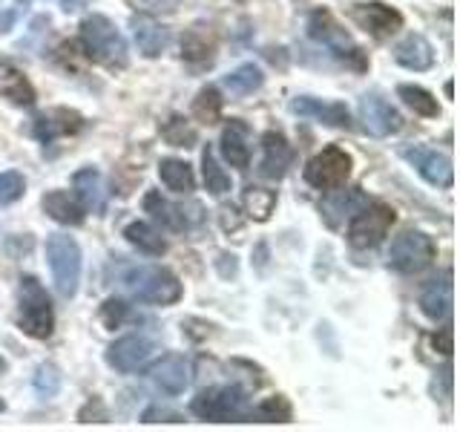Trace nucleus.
Wrapping results in <instances>:
<instances>
[{
    "label": "nucleus",
    "instance_id": "f257e3e1",
    "mask_svg": "<svg viewBox=\"0 0 460 432\" xmlns=\"http://www.w3.org/2000/svg\"><path fill=\"white\" fill-rule=\"evenodd\" d=\"M81 47L86 58L107 69H124L129 64L127 40L104 14H90L81 23Z\"/></svg>",
    "mask_w": 460,
    "mask_h": 432
},
{
    "label": "nucleus",
    "instance_id": "f03ea898",
    "mask_svg": "<svg viewBox=\"0 0 460 432\" xmlns=\"http://www.w3.org/2000/svg\"><path fill=\"white\" fill-rule=\"evenodd\" d=\"M121 283L129 297L138 302H150V306H172L184 294L181 280L162 266H133Z\"/></svg>",
    "mask_w": 460,
    "mask_h": 432
},
{
    "label": "nucleus",
    "instance_id": "7ed1b4c3",
    "mask_svg": "<svg viewBox=\"0 0 460 432\" xmlns=\"http://www.w3.org/2000/svg\"><path fill=\"white\" fill-rule=\"evenodd\" d=\"M308 35H311V40H316L320 47H325L331 55L337 58L340 64H345L349 69H354V72H366L368 69L366 52L357 47V43L351 40V35L345 32V29L340 26V21L328 9L311 12V18H308Z\"/></svg>",
    "mask_w": 460,
    "mask_h": 432
},
{
    "label": "nucleus",
    "instance_id": "20e7f679",
    "mask_svg": "<svg viewBox=\"0 0 460 432\" xmlns=\"http://www.w3.org/2000/svg\"><path fill=\"white\" fill-rule=\"evenodd\" d=\"M190 412L210 424H244L251 415V398L239 386H213L190 400Z\"/></svg>",
    "mask_w": 460,
    "mask_h": 432
},
{
    "label": "nucleus",
    "instance_id": "39448f33",
    "mask_svg": "<svg viewBox=\"0 0 460 432\" xmlns=\"http://www.w3.org/2000/svg\"><path fill=\"white\" fill-rule=\"evenodd\" d=\"M18 326L23 335L35 340H47L55 331V311L52 300L35 277H21V306H18Z\"/></svg>",
    "mask_w": 460,
    "mask_h": 432
},
{
    "label": "nucleus",
    "instance_id": "423d86ee",
    "mask_svg": "<svg viewBox=\"0 0 460 432\" xmlns=\"http://www.w3.org/2000/svg\"><path fill=\"white\" fill-rule=\"evenodd\" d=\"M47 259L52 268V283L61 297H75L81 283V248L66 234H52L47 239Z\"/></svg>",
    "mask_w": 460,
    "mask_h": 432
},
{
    "label": "nucleus",
    "instance_id": "0eeeda50",
    "mask_svg": "<svg viewBox=\"0 0 460 432\" xmlns=\"http://www.w3.org/2000/svg\"><path fill=\"white\" fill-rule=\"evenodd\" d=\"M435 242L423 230H402L388 248V266L400 274H420L435 263Z\"/></svg>",
    "mask_w": 460,
    "mask_h": 432
},
{
    "label": "nucleus",
    "instance_id": "6e6552de",
    "mask_svg": "<svg viewBox=\"0 0 460 432\" xmlns=\"http://www.w3.org/2000/svg\"><path fill=\"white\" fill-rule=\"evenodd\" d=\"M394 220H397V213L392 205H385V202H368L366 208H359L351 216L349 242L354 248H374V245H380L388 237Z\"/></svg>",
    "mask_w": 460,
    "mask_h": 432
},
{
    "label": "nucleus",
    "instance_id": "1a4fd4ad",
    "mask_svg": "<svg viewBox=\"0 0 460 432\" xmlns=\"http://www.w3.org/2000/svg\"><path fill=\"white\" fill-rule=\"evenodd\" d=\"M351 167H354L351 156L342 148H337V144H328L325 150H320L305 165V182L314 184L316 191H334V187H342L349 182Z\"/></svg>",
    "mask_w": 460,
    "mask_h": 432
},
{
    "label": "nucleus",
    "instance_id": "9d476101",
    "mask_svg": "<svg viewBox=\"0 0 460 432\" xmlns=\"http://www.w3.org/2000/svg\"><path fill=\"white\" fill-rule=\"evenodd\" d=\"M359 122H363L366 133L377 139L394 136L402 130V115L397 112L392 101H385L380 93H366L359 98Z\"/></svg>",
    "mask_w": 460,
    "mask_h": 432
},
{
    "label": "nucleus",
    "instance_id": "9b49d317",
    "mask_svg": "<svg viewBox=\"0 0 460 432\" xmlns=\"http://www.w3.org/2000/svg\"><path fill=\"white\" fill-rule=\"evenodd\" d=\"M351 21L377 40L392 38L402 29V14L388 4H354Z\"/></svg>",
    "mask_w": 460,
    "mask_h": 432
},
{
    "label": "nucleus",
    "instance_id": "f8f14e48",
    "mask_svg": "<svg viewBox=\"0 0 460 432\" xmlns=\"http://www.w3.org/2000/svg\"><path fill=\"white\" fill-rule=\"evenodd\" d=\"M400 156L406 158L429 184H435V187L455 184V167H452V158L446 153L429 150V148H402Z\"/></svg>",
    "mask_w": 460,
    "mask_h": 432
},
{
    "label": "nucleus",
    "instance_id": "ddd939ff",
    "mask_svg": "<svg viewBox=\"0 0 460 432\" xmlns=\"http://www.w3.org/2000/svg\"><path fill=\"white\" fill-rule=\"evenodd\" d=\"M153 352H155V343L147 335H127V338H119L107 349V364L115 372L129 374L147 364Z\"/></svg>",
    "mask_w": 460,
    "mask_h": 432
},
{
    "label": "nucleus",
    "instance_id": "4468645a",
    "mask_svg": "<svg viewBox=\"0 0 460 432\" xmlns=\"http://www.w3.org/2000/svg\"><path fill=\"white\" fill-rule=\"evenodd\" d=\"M366 205H368V196L363 187H345V191L334 187V194L320 202V213L328 222V228H342L359 208H366Z\"/></svg>",
    "mask_w": 460,
    "mask_h": 432
},
{
    "label": "nucleus",
    "instance_id": "2eb2a0df",
    "mask_svg": "<svg viewBox=\"0 0 460 432\" xmlns=\"http://www.w3.org/2000/svg\"><path fill=\"white\" fill-rule=\"evenodd\" d=\"M291 162H294V150H291V144H288V139L282 133H277V130H268V133L262 136V162H259V176L277 182L288 173Z\"/></svg>",
    "mask_w": 460,
    "mask_h": 432
},
{
    "label": "nucleus",
    "instance_id": "dca6fc26",
    "mask_svg": "<svg viewBox=\"0 0 460 432\" xmlns=\"http://www.w3.org/2000/svg\"><path fill=\"white\" fill-rule=\"evenodd\" d=\"M150 381L167 395H181L190 383V364L184 355H164L158 364L150 366Z\"/></svg>",
    "mask_w": 460,
    "mask_h": 432
},
{
    "label": "nucleus",
    "instance_id": "f3484780",
    "mask_svg": "<svg viewBox=\"0 0 460 432\" xmlns=\"http://www.w3.org/2000/svg\"><path fill=\"white\" fill-rule=\"evenodd\" d=\"M129 29H133V38H136L138 52L144 58H158L167 50L170 32H167V26H162L153 18V14H147V12L133 14V18H129Z\"/></svg>",
    "mask_w": 460,
    "mask_h": 432
},
{
    "label": "nucleus",
    "instance_id": "a211bd4d",
    "mask_svg": "<svg viewBox=\"0 0 460 432\" xmlns=\"http://www.w3.org/2000/svg\"><path fill=\"white\" fill-rule=\"evenodd\" d=\"M291 112L305 115V119H316L325 127H337V130L351 127V112L345 104H340V101H331V104H325V101H320V98L299 95V98L291 101Z\"/></svg>",
    "mask_w": 460,
    "mask_h": 432
},
{
    "label": "nucleus",
    "instance_id": "6ab92c4d",
    "mask_svg": "<svg viewBox=\"0 0 460 432\" xmlns=\"http://www.w3.org/2000/svg\"><path fill=\"white\" fill-rule=\"evenodd\" d=\"M420 309L429 320L443 323L452 314V271H443L438 280H431L420 294Z\"/></svg>",
    "mask_w": 460,
    "mask_h": 432
},
{
    "label": "nucleus",
    "instance_id": "aec40b11",
    "mask_svg": "<svg viewBox=\"0 0 460 432\" xmlns=\"http://www.w3.org/2000/svg\"><path fill=\"white\" fill-rule=\"evenodd\" d=\"M75 184V199L86 213H104L107 211V191H104V179L95 167H84L72 176Z\"/></svg>",
    "mask_w": 460,
    "mask_h": 432
},
{
    "label": "nucleus",
    "instance_id": "412c9836",
    "mask_svg": "<svg viewBox=\"0 0 460 432\" xmlns=\"http://www.w3.org/2000/svg\"><path fill=\"white\" fill-rule=\"evenodd\" d=\"M222 156L230 167L236 170H248L251 167V144H248V124H242L239 119L227 122V127L222 130Z\"/></svg>",
    "mask_w": 460,
    "mask_h": 432
},
{
    "label": "nucleus",
    "instance_id": "4be33fe9",
    "mask_svg": "<svg viewBox=\"0 0 460 432\" xmlns=\"http://www.w3.org/2000/svg\"><path fill=\"white\" fill-rule=\"evenodd\" d=\"M84 127V119L78 112L72 110H49V112H40L35 119V136L43 144H52L55 139L69 136V133H78Z\"/></svg>",
    "mask_w": 460,
    "mask_h": 432
},
{
    "label": "nucleus",
    "instance_id": "5701e85b",
    "mask_svg": "<svg viewBox=\"0 0 460 432\" xmlns=\"http://www.w3.org/2000/svg\"><path fill=\"white\" fill-rule=\"evenodd\" d=\"M0 95L12 101L14 107H32L38 98L32 81L23 76V69H18L9 61L0 64Z\"/></svg>",
    "mask_w": 460,
    "mask_h": 432
},
{
    "label": "nucleus",
    "instance_id": "b1692460",
    "mask_svg": "<svg viewBox=\"0 0 460 432\" xmlns=\"http://www.w3.org/2000/svg\"><path fill=\"white\" fill-rule=\"evenodd\" d=\"M394 61L406 69H414V72H423L435 64V47L423 38V35H409L397 43L394 50Z\"/></svg>",
    "mask_w": 460,
    "mask_h": 432
},
{
    "label": "nucleus",
    "instance_id": "393cba45",
    "mask_svg": "<svg viewBox=\"0 0 460 432\" xmlns=\"http://www.w3.org/2000/svg\"><path fill=\"white\" fill-rule=\"evenodd\" d=\"M144 211L153 213V220L162 222L170 230H187L193 225V220L187 216V211L181 205H172V202H167L158 191H150L144 196Z\"/></svg>",
    "mask_w": 460,
    "mask_h": 432
},
{
    "label": "nucleus",
    "instance_id": "a878e982",
    "mask_svg": "<svg viewBox=\"0 0 460 432\" xmlns=\"http://www.w3.org/2000/svg\"><path fill=\"white\" fill-rule=\"evenodd\" d=\"M40 205L55 222H61V225H81L86 216V211L78 205V199L69 196L66 191H49L40 199Z\"/></svg>",
    "mask_w": 460,
    "mask_h": 432
},
{
    "label": "nucleus",
    "instance_id": "bb28decb",
    "mask_svg": "<svg viewBox=\"0 0 460 432\" xmlns=\"http://www.w3.org/2000/svg\"><path fill=\"white\" fill-rule=\"evenodd\" d=\"M124 237H127V242L129 245H136L138 251H144V254H150V256H162L164 251H167V242H164V237L158 234V230L150 225V222H129L127 228H124Z\"/></svg>",
    "mask_w": 460,
    "mask_h": 432
},
{
    "label": "nucleus",
    "instance_id": "cd10ccee",
    "mask_svg": "<svg viewBox=\"0 0 460 432\" xmlns=\"http://www.w3.org/2000/svg\"><path fill=\"white\" fill-rule=\"evenodd\" d=\"M158 176L162 182L170 187V191L176 194H193L196 191V176H193V167L181 162V158H164L162 165H158Z\"/></svg>",
    "mask_w": 460,
    "mask_h": 432
},
{
    "label": "nucleus",
    "instance_id": "c85d7f7f",
    "mask_svg": "<svg viewBox=\"0 0 460 432\" xmlns=\"http://www.w3.org/2000/svg\"><path fill=\"white\" fill-rule=\"evenodd\" d=\"M397 98L406 104L414 115H423V119H438L440 115V104L438 98L431 95L429 90H423V86L417 84H400L397 86Z\"/></svg>",
    "mask_w": 460,
    "mask_h": 432
},
{
    "label": "nucleus",
    "instance_id": "c756f323",
    "mask_svg": "<svg viewBox=\"0 0 460 432\" xmlns=\"http://www.w3.org/2000/svg\"><path fill=\"white\" fill-rule=\"evenodd\" d=\"M262 84H265V76H262V69H259L256 64H242L239 69H234L230 76L222 78V86L230 95H236V98H244V95L256 93Z\"/></svg>",
    "mask_w": 460,
    "mask_h": 432
},
{
    "label": "nucleus",
    "instance_id": "7c9ffc66",
    "mask_svg": "<svg viewBox=\"0 0 460 432\" xmlns=\"http://www.w3.org/2000/svg\"><path fill=\"white\" fill-rule=\"evenodd\" d=\"M242 205L248 211L251 220L256 222H268L273 208H277V191H268V187H256V184H248L242 194Z\"/></svg>",
    "mask_w": 460,
    "mask_h": 432
},
{
    "label": "nucleus",
    "instance_id": "2f4dec72",
    "mask_svg": "<svg viewBox=\"0 0 460 432\" xmlns=\"http://www.w3.org/2000/svg\"><path fill=\"white\" fill-rule=\"evenodd\" d=\"M213 50L216 43L205 35V29L196 26L181 38V58L190 64H210L213 61Z\"/></svg>",
    "mask_w": 460,
    "mask_h": 432
},
{
    "label": "nucleus",
    "instance_id": "473e14b6",
    "mask_svg": "<svg viewBox=\"0 0 460 432\" xmlns=\"http://www.w3.org/2000/svg\"><path fill=\"white\" fill-rule=\"evenodd\" d=\"M291 403H288L282 395L277 398H265L262 403H256V407H251V415L248 421H256V424H288L291 421Z\"/></svg>",
    "mask_w": 460,
    "mask_h": 432
},
{
    "label": "nucleus",
    "instance_id": "72a5a7b5",
    "mask_svg": "<svg viewBox=\"0 0 460 432\" xmlns=\"http://www.w3.org/2000/svg\"><path fill=\"white\" fill-rule=\"evenodd\" d=\"M201 176H205L208 194H213V196H225V194L230 191V176L222 170V165L216 162V153H213L210 144L205 148V153H201Z\"/></svg>",
    "mask_w": 460,
    "mask_h": 432
},
{
    "label": "nucleus",
    "instance_id": "f704fd0d",
    "mask_svg": "<svg viewBox=\"0 0 460 432\" xmlns=\"http://www.w3.org/2000/svg\"><path fill=\"white\" fill-rule=\"evenodd\" d=\"M193 115L201 124H216L222 119V95L216 86H205L193 101Z\"/></svg>",
    "mask_w": 460,
    "mask_h": 432
},
{
    "label": "nucleus",
    "instance_id": "c9c22d12",
    "mask_svg": "<svg viewBox=\"0 0 460 432\" xmlns=\"http://www.w3.org/2000/svg\"><path fill=\"white\" fill-rule=\"evenodd\" d=\"M32 386L40 398H55L58 389H61V372L55 364H40L32 374Z\"/></svg>",
    "mask_w": 460,
    "mask_h": 432
},
{
    "label": "nucleus",
    "instance_id": "e433bc0d",
    "mask_svg": "<svg viewBox=\"0 0 460 432\" xmlns=\"http://www.w3.org/2000/svg\"><path fill=\"white\" fill-rule=\"evenodd\" d=\"M162 133L172 148H193V141H196V130L187 127L184 119H179V115H172V119L164 124Z\"/></svg>",
    "mask_w": 460,
    "mask_h": 432
},
{
    "label": "nucleus",
    "instance_id": "4c0bfd02",
    "mask_svg": "<svg viewBox=\"0 0 460 432\" xmlns=\"http://www.w3.org/2000/svg\"><path fill=\"white\" fill-rule=\"evenodd\" d=\"M26 194V179L18 170H6L0 173V205H12Z\"/></svg>",
    "mask_w": 460,
    "mask_h": 432
},
{
    "label": "nucleus",
    "instance_id": "58836bf2",
    "mask_svg": "<svg viewBox=\"0 0 460 432\" xmlns=\"http://www.w3.org/2000/svg\"><path fill=\"white\" fill-rule=\"evenodd\" d=\"M124 317H127V306L121 300H107L104 309H101V320L107 323V328H119L124 323Z\"/></svg>",
    "mask_w": 460,
    "mask_h": 432
},
{
    "label": "nucleus",
    "instance_id": "ea45409f",
    "mask_svg": "<svg viewBox=\"0 0 460 432\" xmlns=\"http://www.w3.org/2000/svg\"><path fill=\"white\" fill-rule=\"evenodd\" d=\"M155 418H162V421H167V424H179V421H181V415H179V412L164 410V407H153V410H147V412H144L141 421H144V424H153Z\"/></svg>",
    "mask_w": 460,
    "mask_h": 432
},
{
    "label": "nucleus",
    "instance_id": "a19ab883",
    "mask_svg": "<svg viewBox=\"0 0 460 432\" xmlns=\"http://www.w3.org/2000/svg\"><path fill=\"white\" fill-rule=\"evenodd\" d=\"M133 4L144 12H172L179 6V0H133Z\"/></svg>",
    "mask_w": 460,
    "mask_h": 432
},
{
    "label": "nucleus",
    "instance_id": "79ce46f5",
    "mask_svg": "<svg viewBox=\"0 0 460 432\" xmlns=\"http://www.w3.org/2000/svg\"><path fill=\"white\" fill-rule=\"evenodd\" d=\"M431 343H435V349H440L446 357L452 355V326H446V328H440L435 338H431Z\"/></svg>",
    "mask_w": 460,
    "mask_h": 432
},
{
    "label": "nucleus",
    "instance_id": "37998d69",
    "mask_svg": "<svg viewBox=\"0 0 460 432\" xmlns=\"http://www.w3.org/2000/svg\"><path fill=\"white\" fill-rule=\"evenodd\" d=\"M90 0H61V9L64 12H78V9H84Z\"/></svg>",
    "mask_w": 460,
    "mask_h": 432
},
{
    "label": "nucleus",
    "instance_id": "c03bdc74",
    "mask_svg": "<svg viewBox=\"0 0 460 432\" xmlns=\"http://www.w3.org/2000/svg\"><path fill=\"white\" fill-rule=\"evenodd\" d=\"M6 369V364H4V357H0V372H4Z\"/></svg>",
    "mask_w": 460,
    "mask_h": 432
},
{
    "label": "nucleus",
    "instance_id": "a18cd8bd",
    "mask_svg": "<svg viewBox=\"0 0 460 432\" xmlns=\"http://www.w3.org/2000/svg\"><path fill=\"white\" fill-rule=\"evenodd\" d=\"M4 410H6V403H4V400H0V412H4Z\"/></svg>",
    "mask_w": 460,
    "mask_h": 432
}]
</instances>
